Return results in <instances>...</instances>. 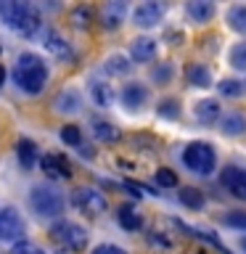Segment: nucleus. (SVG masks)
<instances>
[{
  "label": "nucleus",
  "instance_id": "obj_1",
  "mask_svg": "<svg viewBox=\"0 0 246 254\" xmlns=\"http://www.w3.org/2000/svg\"><path fill=\"white\" fill-rule=\"evenodd\" d=\"M13 82L19 85V90L29 93V95L43 93V87L48 82L45 61L37 53H21L19 61H16V69H13Z\"/></svg>",
  "mask_w": 246,
  "mask_h": 254
},
{
  "label": "nucleus",
  "instance_id": "obj_2",
  "mask_svg": "<svg viewBox=\"0 0 246 254\" xmlns=\"http://www.w3.org/2000/svg\"><path fill=\"white\" fill-rule=\"evenodd\" d=\"M0 19L21 37H32L40 29V13L35 5L19 3V0H0Z\"/></svg>",
  "mask_w": 246,
  "mask_h": 254
},
{
  "label": "nucleus",
  "instance_id": "obj_3",
  "mask_svg": "<svg viewBox=\"0 0 246 254\" xmlns=\"http://www.w3.org/2000/svg\"><path fill=\"white\" fill-rule=\"evenodd\" d=\"M29 206L40 214V217H59L63 212V196L56 188L37 186L29 193Z\"/></svg>",
  "mask_w": 246,
  "mask_h": 254
},
{
  "label": "nucleus",
  "instance_id": "obj_4",
  "mask_svg": "<svg viewBox=\"0 0 246 254\" xmlns=\"http://www.w3.org/2000/svg\"><path fill=\"white\" fill-rule=\"evenodd\" d=\"M51 238L61 246L63 252H82L87 246V233L77 222H59L51 228Z\"/></svg>",
  "mask_w": 246,
  "mask_h": 254
},
{
  "label": "nucleus",
  "instance_id": "obj_5",
  "mask_svg": "<svg viewBox=\"0 0 246 254\" xmlns=\"http://www.w3.org/2000/svg\"><path fill=\"white\" fill-rule=\"evenodd\" d=\"M183 162L188 170H193L198 175H209L214 170V148L209 143H190L183 151Z\"/></svg>",
  "mask_w": 246,
  "mask_h": 254
},
{
  "label": "nucleus",
  "instance_id": "obj_6",
  "mask_svg": "<svg viewBox=\"0 0 246 254\" xmlns=\"http://www.w3.org/2000/svg\"><path fill=\"white\" fill-rule=\"evenodd\" d=\"M21 236H24V222L19 212L11 209V206H3L0 209V238L3 241H19Z\"/></svg>",
  "mask_w": 246,
  "mask_h": 254
},
{
  "label": "nucleus",
  "instance_id": "obj_7",
  "mask_svg": "<svg viewBox=\"0 0 246 254\" xmlns=\"http://www.w3.org/2000/svg\"><path fill=\"white\" fill-rule=\"evenodd\" d=\"M71 201H74L85 214H90V217H93V214H103V212H106V206H109L106 198H103L98 190H93V188H79Z\"/></svg>",
  "mask_w": 246,
  "mask_h": 254
},
{
  "label": "nucleus",
  "instance_id": "obj_8",
  "mask_svg": "<svg viewBox=\"0 0 246 254\" xmlns=\"http://www.w3.org/2000/svg\"><path fill=\"white\" fill-rule=\"evenodd\" d=\"M220 183L236 198H244V201H246V170H238V167H225V170L220 172Z\"/></svg>",
  "mask_w": 246,
  "mask_h": 254
},
{
  "label": "nucleus",
  "instance_id": "obj_9",
  "mask_svg": "<svg viewBox=\"0 0 246 254\" xmlns=\"http://www.w3.org/2000/svg\"><path fill=\"white\" fill-rule=\"evenodd\" d=\"M162 13H164L162 3H140V5L132 11V21L138 24V27L148 29V27H154V24L162 19Z\"/></svg>",
  "mask_w": 246,
  "mask_h": 254
},
{
  "label": "nucleus",
  "instance_id": "obj_10",
  "mask_svg": "<svg viewBox=\"0 0 246 254\" xmlns=\"http://www.w3.org/2000/svg\"><path fill=\"white\" fill-rule=\"evenodd\" d=\"M43 170L45 175H51V178H71V164L66 162V156H59V154H51V156H45L43 162Z\"/></svg>",
  "mask_w": 246,
  "mask_h": 254
},
{
  "label": "nucleus",
  "instance_id": "obj_11",
  "mask_svg": "<svg viewBox=\"0 0 246 254\" xmlns=\"http://www.w3.org/2000/svg\"><path fill=\"white\" fill-rule=\"evenodd\" d=\"M130 53H132V59L140 61V64L154 61V59H156V40H151V37H138V40L132 43Z\"/></svg>",
  "mask_w": 246,
  "mask_h": 254
},
{
  "label": "nucleus",
  "instance_id": "obj_12",
  "mask_svg": "<svg viewBox=\"0 0 246 254\" xmlns=\"http://www.w3.org/2000/svg\"><path fill=\"white\" fill-rule=\"evenodd\" d=\"M90 95H93V101L103 109H109L111 103H114V87H111L109 82H103V79H93L90 82Z\"/></svg>",
  "mask_w": 246,
  "mask_h": 254
},
{
  "label": "nucleus",
  "instance_id": "obj_13",
  "mask_svg": "<svg viewBox=\"0 0 246 254\" xmlns=\"http://www.w3.org/2000/svg\"><path fill=\"white\" fill-rule=\"evenodd\" d=\"M122 101H124V106H127V109H140L143 103L148 101V90H146V87H143L140 82H132V85H127V87H124Z\"/></svg>",
  "mask_w": 246,
  "mask_h": 254
},
{
  "label": "nucleus",
  "instance_id": "obj_14",
  "mask_svg": "<svg viewBox=\"0 0 246 254\" xmlns=\"http://www.w3.org/2000/svg\"><path fill=\"white\" fill-rule=\"evenodd\" d=\"M193 114H196L198 122L212 125L214 119H220V101H214V98L198 101V103H196V109H193Z\"/></svg>",
  "mask_w": 246,
  "mask_h": 254
},
{
  "label": "nucleus",
  "instance_id": "obj_15",
  "mask_svg": "<svg viewBox=\"0 0 246 254\" xmlns=\"http://www.w3.org/2000/svg\"><path fill=\"white\" fill-rule=\"evenodd\" d=\"M79 109H82V98H79V93L71 90V87L56 98V111H61V114H74Z\"/></svg>",
  "mask_w": 246,
  "mask_h": 254
},
{
  "label": "nucleus",
  "instance_id": "obj_16",
  "mask_svg": "<svg viewBox=\"0 0 246 254\" xmlns=\"http://www.w3.org/2000/svg\"><path fill=\"white\" fill-rule=\"evenodd\" d=\"M185 11H188V16L193 21L204 24V21H209L214 16V5L209 3V0H190V3L185 5Z\"/></svg>",
  "mask_w": 246,
  "mask_h": 254
},
{
  "label": "nucleus",
  "instance_id": "obj_17",
  "mask_svg": "<svg viewBox=\"0 0 246 254\" xmlns=\"http://www.w3.org/2000/svg\"><path fill=\"white\" fill-rule=\"evenodd\" d=\"M16 154H19V162L24 170H32L37 162V146L32 143L29 138H21L19 143H16Z\"/></svg>",
  "mask_w": 246,
  "mask_h": 254
},
{
  "label": "nucleus",
  "instance_id": "obj_18",
  "mask_svg": "<svg viewBox=\"0 0 246 254\" xmlns=\"http://www.w3.org/2000/svg\"><path fill=\"white\" fill-rule=\"evenodd\" d=\"M185 77L193 87H209L212 85V74H209V69H206L204 64H190V66L185 69Z\"/></svg>",
  "mask_w": 246,
  "mask_h": 254
},
{
  "label": "nucleus",
  "instance_id": "obj_19",
  "mask_svg": "<svg viewBox=\"0 0 246 254\" xmlns=\"http://www.w3.org/2000/svg\"><path fill=\"white\" fill-rule=\"evenodd\" d=\"M222 132L225 135H241L246 130V117L241 114V111H230V114L222 117Z\"/></svg>",
  "mask_w": 246,
  "mask_h": 254
},
{
  "label": "nucleus",
  "instance_id": "obj_20",
  "mask_svg": "<svg viewBox=\"0 0 246 254\" xmlns=\"http://www.w3.org/2000/svg\"><path fill=\"white\" fill-rule=\"evenodd\" d=\"M45 48H48V51H51L53 56H59V59H69V53H71V51H69V43H66V40H63L56 29L48 32V37H45Z\"/></svg>",
  "mask_w": 246,
  "mask_h": 254
},
{
  "label": "nucleus",
  "instance_id": "obj_21",
  "mask_svg": "<svg viewBox=\"0 0 246 254\" xmlns=\"http://www.w3.org/2000/svg\"><path fill=\"white\" fill-rule=\"evenodd\" d=\"M93 135L103 143H117L119 140V130L111 122H103V119H93Z\"/></svg>",
  "mask_w": 246,
  "mask_h": 254
},
{
  "label": "nucleus",
  "instance_id": "obj_22",
  "mask_svg": "<svg viewBox=\"0 0 246 254\" xmlns=\"http://www.w3.org/2000/svg\"><path fill=\"white\" fill-rule=\"evenodd\" d=\"M122 16H124V3H109L103 8V24L109 29H117L122 24Z\"/></svg>",
  "mask_w": 246,
  "mask_h": 254
},
{
  "label": "nucleus",
  "instance_id": "obj_23",
  "mask_svg": "<svg viewBox=\"0 0 246 254\" xmlns=\"http://www.w3.org/2000/svg\"><path fill=\"white\" fill-rule=\"evenodd\" d=\"M180 201L188 206V209H201L204 206V193L198 188H183L180 190Z\"/></svg>",
  "mask_w": 246,
  "mask_h": 254
},
{
  "label": "nucleus",
  "instance_id": "obj_24",
  "mask_svg": "<svg viewBox=\"0 0 246 254\" xmlns=\"http://www.w3.org/2000/svg\"><path fill=\"white\" fill-rule=\"evenodd\" d=\"M228 21L230 27H233L236 32H241V35H246V5H233L228 11Z\"/></svg>",
  "mask_w": 246,
  "mask_h": 254
},
{
  "label": "nucleus",
  "instance_id": "obj_25",
  "mask_svg": "<svg viewBox=\"0 0 246 254\" xmlns=\"http://www.w3.org/2000/svg\"><path fill=\"white\" fill-rule=\"evenodd\" d=\"M117 220L124 230H138L140 228V217L132 212V206H122V209L117 212Z\"/></svg>",
  "mask_w": 246,
  "mask_h": 254
},
{
  "label": "nucleus",
  "instance_id": "obj_26",
  "mask_svg": "<svg viewBox=\"0 0 246 254\" xmlns=\"http://www.w3.org/2000/svg\"><path fill=\"white\" fill-rule=\"evenodd\" d=\"M61 140L66 146H79L82 143V132H79L77 125H66V127H61Z\"/></svg>",
  "mask_w": 246,
  "mask_h": 254
},
{
  "label": "nucleus",
  "instance_id": "obj_27",
  "mask_svg": "<svg viewBox=\"0 0 246 254\" xmlns=\"http://www.w3.org/2000/svg\"><path fill=\"white\" fill-rule=\"evenodd\" d=\"M217 87H220L222 95H228V98H238V95L244 93V85L238 82V79H222Z\"/></svg>",
  "mask_w": 246,
  "mask_h": 254
},
{
  "label": "nucleus",
  "instance_id": "obj_28",
  "mask_svg": "<svg viewBox=\"0 0 246 254\" xmlns=\"http://www.w3.org/2000/svg\"><path fill=\"white\" fill-rule=\"evenodd\" d=\"M71 19H74V24L77 27H90V21H93V8H85V5H79V8H74L71 11Z\"/></svg>",
  "mask_w": 246,
  "mask_h": 254
},
{
  "label": "nucleus",
  "instance_id": "obj_29",
  "mask_svg": "<svg viewBox=\"0 0 246 254\" xmlns=\"http://www.w3.org/2000/svg\"><path fill=\"white\" fill-rule=\"evenodd\" d=\"M106 69L111 71V74H127V71H130V64H127L124 56H111V59L106 61Z\"/></svg>",
  "mask_w": 246,
  "mask_h": 254
},
{
  "label": "nucleus",
  "instance_id": "obj_30",
  "mask_svg": "<svg viewBox=\"0 0 246 254\" xmlns=\"http://www.w3.org/2000/svg\"><path fill=\"white\" fill-rule=\"evenodd\" d=\"M230 64L236 69H246V43H238L233 51H230Z\"/></svg>",
  "mask_w": 246,
  "mask_h": 254
},
{
  "label": "nucleus",
  "instance_id": "obj_31",
  "mask_svg": "<svg viewBox=\"0 0 246 254\" xmlns=\"http://www.w3.org/2000/svg\"><path fill=\"white\" fill-rule=\"evenodd\" d=\"M156 183L162 188H175V186H178V175L164 167V170H156Z\"/></svg>",
  "mask_w": 246,
  "mask_h": 254
},
{
  "label": "nucleus",
  "instance_id": "obj_32",
  "mask_svg": "<svg viewBox=\"0 0 246 254\" xmlns=\"http://www.w3.org/2000/svg\"><path fill=\"white\" fill-rule=\"evenodd\" d=\"M159 114L162 117H178L180 114V103L178 101H164L162 106H159Z\"/></svg>",
  "mask_w": 246,
  "mask_h": 254
},
{
  "label": "nucleus",
  "instance_id": "obj_33",
  "mask_svg": "<svg viewBox=\"0 0 246 254\" xmlns=\"http://www.w3.org/2000/svg\"><path fill=\"white\" fill-rule=\"evenodd\" d=\"M93 254H127L124 249H119V246H109V244H101V246H95Z\"/></svg>",
  "mask_w": 246,
  "mask_h": 254
},
{
  "label": "nucleus",
  "instance_id": "obj_34",
  "mask_svg": "<svg viewBox=\"0 0 246 254\" xmlns=\"http://www.w3.org/2000/svg\"><path fill=\"white\" fill-rule=\"evenodd\" d=\"M167 77H170V66H162V69L154 71V79H156V82H164Z\"/></svg>",
  "mask_w": 246,
  "mask_h": 254
},
{
  "label": "nucleus",
  "instance_id": "obj_35",
  "mask_svg": "<svg viewBox=\"0 0 246 254\" xmlns=\"http://www.w3.org/2000/svg\"><path fill=\"white\" fill-rule=\"evenodd\" d=\"M3 82H5V66L0 64V85H3Z\"/></svg>",
  "mask_w": 246,
  "mask_h": 254
},
{
  "label": "nucleus",
  "instance_id": "obj_36",
  "mask_svg": "<svg viewBox=\"0 0 246 254\" xmlns=\"http://www.w3.org/2000/svg\"><path fill=\"white\" fill-rule=\"evenodd\" d=\"M27 254H45V252H43V249H29Z\"/></svg>",
  "mask_w": 246,
  "mask_h": 254
},
{
  "label": "nucleus",
  "instance_id": "obj_37",
  "mask_svg": "<svg viewBox=\"0 0 246 254\" xmlns=\"http://www.w3.org/2000/svg\"><path fill=\"white\" fill-rule=\"evenodd\" d=\"M241 246H244V252H246V236L241 238Z\"/></svg>",
  "mask_w": 246,
  "mask_h": 254
}]
</instances>
